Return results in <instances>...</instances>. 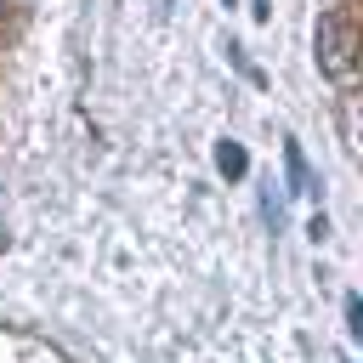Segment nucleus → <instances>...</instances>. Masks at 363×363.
<instances>
[{
  "label": "nucleus",
  "mask_w": 363,
  "mask_h": 363,
  "mask_svg": "<svg viewBox=\"0 0 363 363\" xmlns=\"http://www.w3.org/2000/svg\"><path fill=\"white\" fill-rule=\"evenodd\" d=\"M284 170H289V193H301V199H306V193H318V182H312L306 153H301V142H295V136L284 142Z\"/></svg>",
  "instance_id": "nucleus-2"
},
{
  "label": "nucleus",
  "mask_w": 363,
  "mask_h": 363,
  "mask_svg": "<svg viewBox=\"0 0 363 363\" xmlns=\"http://www.w3.org/2000/svg\"><path fill=\"white\" fill-rule=\"evenodd\" d=\"M318 62H323V74H346V23L335 11L318 17Z\"/></svg>",
  "instance_id": "nucleus-1"
},
{
  "label": "nucleus",
  "mask_w": 363,
  "mask_h": 363,
  "mask_svg": "<svg viewBox=\"0 0 363 363\" xmlns=\"http://www.w3.org/2000/svg\"><path fill=\"white\" fill-rule=\"evenodd\" d=\"M346 329H352V340H363V301L357 295H346Z\"/></svg>",
  "instance_id": "nucleus-4"
},
{
  "label": "nucleus",
  "mask_w": 363,
  "mask_h": 363,
  "mask_svg": "<svg viewBox=\"0 0 363 363\" xmlns=\"http://www.w3.org/2000/svg\"><path fill=\"white\" fill-rule=\"evenodd\" d=\"M357 119H363V108H357Z\"/></svg>",
  "instance_id": "nucleus-5"
},
{
  "label": "nucleus",
  "mask_w": 363,
  "mask_h": 363,
  "mask_svg": "<svg viewBox=\"0 0 363 363\" xmlns=\"http://www.w3.org/2000/svg\"><path fill=\"white\" fill-rule=\"evenodd\" d=\"M227 6H233V0H227Z\"/></svg>",
  "instance_id": "nucleus-6"
},
{
  "label": "nucleus",
  "mask_w": 363,
  "mask_h": 363,
  "mask_svg": "<svg viewBox=\"0 0 363 363\" xmlns=\"http://www.w3.org/2000/svg\"><path fill=\"white\" fill-rule=\"evenodd\" d=\"M216 170H221V176H227V182H238V176H244V170H250V153H244V147H238V142H233V136H227V142H221V147H216Z\"/></svg>",
  "instance_id": "nucleus-3"
}]
</instances>
